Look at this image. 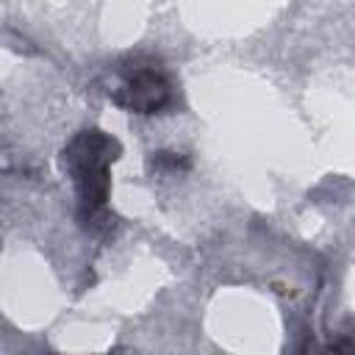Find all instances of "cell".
Instances as JSON below:
<instances>
[{
	"instance_id": "obj_1",
	"label": "cell",
	"mask_w": 355,
	"mask_h": 355,
	"mask_svg": "<svg viewBox=\"0 0 355 355\" xmlns=\"http://www.w3.org/2000/svg\"><path fill=\"white\" fill-rule=\"evenodd\" d=\"M122 155V144L100 130L86 128L78 130L61 150V169L75 186L78 197V219L89 227L105 211L111 194V164Z\"/></svg>"
},
{
	"instance_id": "obj_2",
	"label": "cell",
	"mask_w": 355,
	"mask_h": 355,
	"mask_svg": "<svg viewBox=\"0 0 355 355\" xmlns=\"http://www.w3.org/2000/svg\"><path fill=\"white\" fill-rule=\"evenodd\" d=\"M122 80L111 89V103L133 114H161L172 103V83L153 61L133 58V67H122Z\"/></svg>"
},
{
	"instance_id": "obj_3",
	"label": "cell",
	"mask_w": 355,
	"mask_h": 355,
	"mask_svg": "<svg viewBox=\"0 0 355 355\" xmlns=\"http://www.w3.org/2000/svg\"><path fill=\"white\" fill-rule=\"evenodd\" d=\"M150 169H155V172H164V169H169V172L189 169V158L186 155H178V153H153Z\"/></svg>"
}]
</instances>
